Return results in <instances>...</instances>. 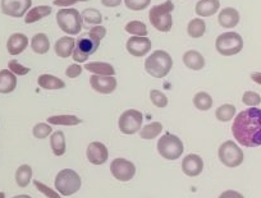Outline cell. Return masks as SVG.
Returning <instances> with one entry per match:
<instances>
[{
    "label": "cell",
    "instance_id": "obj_7",
    "mask_svg": "<svg viewBox=\"0 0 261 198\" xmlns=\"http://www.w3.org/2000/svg\"><path fill=\"white\" fill-rule=\"evenodd\" d=\"M215 49L223 56H232L243 49V39L237 32H224L215 41Z\"/></svg>",
    "mask_w": 261,
    "mask_h": 198
},
{
    "label": "cell",
    "instance_id": "obj_46",
    "mask_svg": "<svg viewBox=\"0 0 261 198\" xmlns=\"http://www.w3.org/2000/svg\"><path fill=\"white\" fill-rule=\"evenodd\" d=\"M251 79H252L255 83L260 84L261 86V72H255V73L251 74Z\"/></svg>",
    "mask_w": 261,
    "mask_h": 198
},
{
    "label": "cell",
    "instance_id": "obj_10",
    "mask_svg": "<svg viewBox=\"0 0 261 198\" xmlns=\"http://www.w3.org/2000/svg\"><path fill=\"white\" fill-rule=\"evenodd\" d=\"M142 122H144V115L141 111L135 109L125 110L119 118V129L124 134H135L141 129Z\"/></svg>",
    "mask_w": 261,
    "mask_h": 198
},
{
    "label": "cell",
    "instance_id": "obj_14",
    "mask_svg": "<svg viewBox=\"0 0 261 198\" xmlns=\"http://www.w3.org/2000/svg\"><path fill=\"white\" fill-rule=\"evenodd\" d=\"M90 84L99 94L109 95L117 89V79L114 78V76H97V74H94L90 78Z\"/></svg>",
    "mask_w": 261,
    "mask_h": 198
},
{
    "label": "cell",
    "instance_id": "obj_3",
    "mask_svg": "<svg viewBox=\"0 0 261 198\" xmlns=\"http://www.w3.org/2000/svg\"><path fill=\"white\" fill-rule=\"evenodd\" d=\"M173 11H174V4L172 3V0H167L163 4L152 7L149 12L151 26L160 32H169L173 26Z\"/></svg>",
    "mask_w": 261,
    "mask_h": 198
},
{
    "label": "cell",
    "instance_id": "obj_40",
    "mask_svg": "<svg viewBox=\"0 0 261 198\" xmlns=\"http://www.w3.org/2000/svg\"><path fill=\"white\" fill-rule=\"evenodd\" d=\"M8 68L9 71H11L12 73L16 74V76H26V74H29L30 71H31L29 67H24V65H22L21 63H18L17 60H11V62L8 63Z\"/></svg>",
    "mask_w": 261,
    "mask_h": 198
},
{
    "label": "cell",
    "instance_id": "obj_38",
    "mask_svg": "<svg viewBox=\"0 0 261 198\" xmlns=\"http://www.w3.org/2000/svg\"><path fill=\"white\" fill-rule=\"evenodd\" d=\"M242 102L250 107H256L261 104V96L253 91H246L242 96Z\"/></svg>",
    "mask_w": 261,
    "mask_h": 198
},
{
    "label": "cell",
    "instance_id": "obj_23",
    "mask_svg": "<svg viewBox=\"0 0 261 198\" xmlns=\"http://www.w3.org/2000/svg\"><path fill=\"white\" fill-rule=\"evenodd\" d=\"M85 69L91 73L97 74V76H114L115 69L113 65L109 63H102V62H94V63H87L85 64Z\"/></svg>",
    "mask_w": 261,
    "mask_h": 198
},
{
    "label": "cell",
    "instance_id": "obj_27",
    "mask_svg": "<svg viewBox=\"0 0 261 198\" xmlns=\"http://www.w3.org/2000/svg\"><path fill=\"white\" fill-rule=\"evenodd\" d=\"M53 12V9L50 8L49 6H39L32 8L31 11H29V13L26 14V18H24V22L27 24L35 23V22L40 21V19L45 18V17L50 16Z\"/></svg>",
    "mask_w": 261,
    "mask_h": 198
},
{
    "label": "cell",
    "instance_id": "obj_28",
    "mask_svg": "<svg viewBox=\"0 0 261 198\" xmlns=\"http://www.w3.org/2000/svg\"><path fill=\"white\" fill-rule=\"evenodd\" d=\"M205 32H206V23H205L204 19L193 18L192 21H190L187 26L188 36L192 37V39H200V37L204 36Z\"/></svg>",
    "mask_w": 261,
    "mask_h": 198
},
{
    "label": "cell",
    "instance_id": "obj_21",
    "mask_svg": "<svg viewBox=\"0 0 261 198\" xmlns=\"http://www.w3.org/2000/svg\"><path fill=\"white\" fill-rule=\"evenodd\" d=\"M218 22L224 29H233L240 23V13L234 8H224L218 16Z\"/></svg>",
    "mask_w": 261,
    "mask_h": 198
},
{
    "label": "cell",
    "instance_id": "obj_2",
    "mask_svg": "<svg viewBox=\"0 0 261 198\" xmlns=\"http://www.w3.org/2000/svg\"><path fill=\"white\" fill-rule=\"evenodd\" d=\"M107 35V29L104 26H95L89 32H85L77 39L76 46L73 50V60L77 63H85L89 56L96 52L99 49L100 41Z\"/></svg>",
    "mask_w": 261,
    "mask_h": 198
},
{
    "label": "cell",
    "instance_id": "obj_47",
    "mask_svg": "<svg viewBox=\"0 0 261 198\" xmlns=\"http://www.w3.org/2000/svg\"><path fill=\"white\" fill-rule=\"evenodd\" d=\"M13 198H32L31 195H27V194H19V195H16V197Z\"/></svg>",
    "mask_w": 261,
    "mask_h": 198
},
{
    "label": "cell",
    "instance_id": "obj_25",
    "mask_svg": "<svg viewBox=\"0 0 261 198\" xmlns=\"http://www.w3.org/2000/svg\"><path fill=\"white\" fill-rule=\"evenodd\" d=\"M50 146H51L53 152L55 156H63L67 150V144H65V137L63 132L58 130L50 136Z\"/></svg>",
    "mask_w": 261,
    "mask_h": 198
},
{
    "label": "cell",
    "instance_id": "obj_18",
    "mask_svg": "<svg viewBox=\"0 0 261 198\" xmlns=\"http://www.w3.org/2000/svg\"><path fill=\"white\" fill-rule=\"evenodd\" d=\"M183 63L188 69L192 71H201L205 67V58L196 50H188L183 55Z\"/></svg>",
    "mask_w": 261,
    "mask_h": 198
},
{
    "label": "cell",
    "instance_id": "obj_4",
    "mask_svg": "<svg viewBox=\"0 0 261 198\" xmlns=\"http://www.w3.org/2000/svg\"><path fill=\"white\" fill-rule=\"evenodd\" d=\"M173 67V59L164 50H156L145 60V69L155 78H164Z\"/></svg>",
    "mask_w": 261,
    "mask_h": 198
},
{
    "label": "cell",
    "instance_id": "obj_36",
    "mask_svg": "<svg viewBox=\"0 0 261 198\" xmlns=\"http://www.w3.org/2000/svg\"><path fill=\"white\" fill-rule=\"evenodd\" d=\"M53 129L50 127V124H46V123H39L34 127L32 129V133H34V137L37 139H44L46 137H49V134H51Z\"/></svg>",
    "mask_w": 261,
    "mask_h": 198
},
{
    "label": "cell",
    "instance_id": "obj_11",
    "mask_svg": "<svg viewBox=\"0 0 261 198\" xmlns=\"http://www.w3.org/2000/svg\"><path fill=\"white\" fill-rule=\"evenodd\" d=\"M110 172L115 179L120 180V182H129L136 174V166L128 160L118 157V159L113 160L110 164Z\"/></svg>",
    "mask_w": 261,
    "mask_h": 198
},
{
    "label": "cell",
    "instance_id": "obj_12",
    "mask_svg": "<svg viewBox=\"0 0 261 198\" xmlns=\"http://www.w3.org/2000/svg\"><path fill=\"white\" fill-rule=\"evenodd\" d=\"M32 6V0H2L0 7L3 14L13 18H21L29 12Z\"/></svg>",
    "mask_w": 261,
    "mask_h": 198
},
{
    "label": "cell",
    "instance_id": "obj_19",
    "mask_svg": "<svg viewBox=\"0 0 261 198\" xmlns=\"http://www.w3.org/2000/svg\"><path fill=\"white\" fill-rule=\"evenodd\" d=\"M74 46H76V40L72 39L69 36L60 37L57 42H55V54L59 58H69L73 54Z\"/></svg>",
    "mask_w": 261,
    "mask_h": 198
},
{
    "label": "cell",
    "instance_id": "obj_17",
    "mask_svg": "<svg viewBox=\"0 0 261 198\" xmlns=\"http://www.w3.org/2000/svg\"><path fill=\"white\" fill-rule=\"evenodd\" d=\"M29 46V37L23 34H17L11 35L7 42V49L11 55H19L24 51Z\"/></svg>",
    "mask_w": 261,
    "mask_h": 198
},
{
    "label": "cell",
    "instance_id": "obj_42",
    "mask_svg": "<svg viewBox=\"0 0 261 198\" xmlns=\"http://www.w3.org/2000/svg\"><path fill=\"white\" fill-rule=\"evenodd\" d=\"M82 73V67L80 64H72L69 65L67 71H65V76L69 77V78H77L79 76H81Z\"/></svg>",
    "mask_w": 261,
    "mask_h": 198
},
{
    "label": "cell",
    "instance_id": "obj_41",
    "mask_svg": "<svg viewBox=\"0 0 261 198\" xmlns=\"http://www.w3.org/2000/svg\"><path fill=\"white\" fill-rule=\"evenodd\" d=\"M34 184H35V187L39 189V192H41L42 194L46 195L47 198H62V197H60L59 193L55 192V190H53L51 188H49L47 185H45L42 182H39V180H34Z\"/></svg>",
    "mask_w": 261,
    "mask_h": 198
},
{
    "label": "cell",
    "instance_id": "obj_5",
    "mask_svg": "<svg viewBox=\"0 0 261 198\" xmlns=\"http://www.w3.org/2000/svg\"><path fill=\"white\" fill-rule=\"evenodd\" d=\"M55 189L60 195H73L81 188V177L72 169H63L55 177Z\"/></svg>",
    "mask_w": 261,
    "mask_h": 198
},
{
    "label": "cell",
    "instance_id": "obj_37",
    "mask_svg": "<svg viewBox=\"0 0 261 198\" xmlns=\"http://www.w3.org/2000/svg\"><path fill=\"white\" fill-rule=\"evenodd\" d=\"M150 100H151V102L156 107H165L168 105V97L159 90H151Z\"/></svg>",
    "mask_w": 261,
    "mask_h": 198
},
{
    "label": "cell",
    "instance_id": "obj_6",
    "mask_svg": "<svg viewBox=\"0 0 261 198\" xmlns=\"http://www.w3.org/2000/svg\"><path fill=\"white\" fill-rule=\"evenodd\" d=\"M57 23L63 32L68 35H79L82 29V17L74 8L59 9L57 13Z\"/></svg>",
    "mask_w": 261,
    "mask_h": 198
},
{
    "label": "cell",
    "instance_id": "obj_29",
    "mask_svg": "<svg viewBox=\"0 0 261 198\" xmlns=\"http://www.w3.org/2000/svg\"><path fill=\"white\" fill-rule=\"evenodd\" d=\"M47 124L51 125H67V127H72V125L81 124L82 120L76 115H54V117L47 118Z\"/></svg>",
    "mask_w": 261,
    "mask_h": 198
},
{
    "label": "cell",
    "instance_id": "obj_13",
    "mask_svg": "<svg viewBox=\"0 0 261 198\" xmlns=\"http://www.w3.org/2000/svg\"><path fill=\"white\" fill-rule=\"evenodd\" d=\"M127 51L129 52L132 56L141 58L145 56L147 52L151 50V41L147 37H140V36H134L128 39L127 45Z\"/></svg>",
    "mask_w": 261,
    "mask_h": 198
},
{
    "label": "cell",
    "instance_id": "obj_16",
    "mask_svg": "<svg viewBox=\"0 0 261 198\" xmlns=\"http://www.w3.org/2000/svg\"><path fill=\"white\" fill-rule=\"evenodd\" d=\"M204 169V161L199 155L190 154L183 159L182 170L188 177H197Z\"/></svg>",
    "mask_w": 261,
    "mask_h": 198
},
{
    "label": "cell",
    "instance_id": "obj_39",
    "mask_svg": "<svg viewBox=\"0 0 261 198\" xmlns=\"http://www.w3.org/2000/svg\"><path fill=\"white\" fill-rule=\"evenodd\" d=\"M125 7L130 11H144L150 6L151 0H124Z\"/></svg>",
    "mask_w": 261,
    "mask_h": 198
},
{
    "label": "cell",
    "instance_id": "obj_1",
    "mask_svg": "<svg viewBox=\"0 0 261 198\" xmlns=\"http://www.w3.org/2000/svg\"><path fill=\"white\" fill-rule=\"evenodd\" d=\"M232 133L242 146H261V109L248 107L241 111L233 120Z\"/></svg>",
    "mask_w": 261,
    "mask_h": 198
},
{
    "label": "cell",
    "instance_id": "obj_22",
    "mask_svg": "<svg viewBox=\"0 0 261 198\" xmlns=\"http://www.w3.org/2000/svg\"><path fill=\"white\" fill-rule=\"evenodd\" d=\"M17 87V77L9 69L0 71V94H11Z\"/></svg>",
    "mask_w": 261,
    "mask_h": 198
},
{
    "label": "cell",
    "instance_id": "obj_15",
    "mask_svg": "<svg viewBox=\"0 0 261 198\" xmlns=\"http://www.w3.org/2000/svg\"><path fill=\"white\" fill-rule=\"evenodd\" d=\"M87 159L94 165H102L108 161L109 152H108L107 146L101 142H91L87 146Z\"/></svg>",
    "mask_w": 261,
    "mask_h": 198
},
{
    "label": "cell",
    "instance_id": "obj_30",
    "mask_svg": "<svg viewBox=\"0 0 261 198\" xmlns=\"http://www.w3.org/2000/svg\"><path fill=\"white\" fill-rule=\"evenodd\" d=\"M32 179V167L30 165H21L16 172V182L18 187L26 188Z\"/></svg>",
    "mask_w": 261,
    "mask_h": 198
},
{
    "label": "cell",
    "instance_id": "obj_32",
    "mask_svg": "<svg viewBox=\"0 0 261 198\" xmlns=\"http://www.w3.org/2000/svg\"><path fill=\"white\" fill-rule=\"evenodd\" d=\"M193 105L196 109L201 110V111H207L213 106V99L207 92H197L193 97Z\"/></svg>",
    "mask_w": 261,
    "mask_h": 198
},
{
    "label": "cell",
    "instance_id": "obj_33",
    "mask_svg": "<svg viewBox=\"0 0 261 198\" xmlns=\"http://www.w3.org/2000/svg\"><path fill=\"white\" fill-rule=\"evenodd\" d=\"M125 31L128 34L134 35V36H140V37H146L149 31H147V27L144 22L140 21H130L125 24Z\"/></svg>",
    "mask_w": 261,
    "mask_h": 198
},
{
    "label": "cell",
    "instance_id": "obj_24",
    "mask_svg": "<svg viewBox=\"0 0 261 198\" xmlns=\"http://www.w3.org/2000/svg\"><path fill=\"white\" fill-rule=\"evenodd\" d=\"M37 83L44 90H62L65 87V83L62 79L51 74H41L37 78Z\"/></svg>",
    "mask_w": 261,
    "mask_h": 198
},
{
    "label": "cell",
    "instance_id": "obj_34",
    "mask_svg": "<svg viewBox=\"0 0 261 198\" xmlns=\"http://www.w3.org/2000/svg\"><path fill=\"white\" fill-rule=\"evenodd\" d=\"M236 115V106L230 104H224L219 106L215 111V117L220 122H229Z\"/></svg>",
    "mask_w": 261,
    "mask_h": 198
},
{
    "label": "cell",
    "instance_id": "obj_8",
    "mask_svg": "<svg viewBox=\"0 0 261 198\" xmlns=\"http://www.w3.org/2000/svg\"><path fill=\"white\" fill-rule=\"evenodd\" d=\"M183 150H185L183 142L180 141L179 137L174 136V134L165 133L158 141V152L165 160L173 161V160L179 159L183 154Z\"/></svg>",
    "mask_w": 261,
    "mask_h": 198
},
{
    "label": "cell",
    "instance_id": "obj_35",
    "mask_svg": "<svg viewBox=\"0 0 261 198\" xmlns=\"http://www.w3.org/2000/svg\"><path fill=\"white\" fill-rule=\"evenodd\" d=\"M82 21L86 22L87 24H96V26H100L102 22V16L97 9H85L81 13Z\"/></svg>",
    "mask_w": 261,
    "mask_h": 198
},
{
    "label": "cell",
    "instance_id": "obj_31",
    "mask_svg": "<svg viewBox=\"0 0 261 198\" xmlns=\"http://www.w3.org/2000/svg\"><path fill=\"white\" fill-rule=\"evenodd\" d=\"M162 130H163L162 123L159 122L150 123V124L145 125V127L140 130V136H141V138L144 139H154L156 138L159 134H162Z\"/></svg>",
    "mask_w": 261,
    "mask_h": 198
},
{
    "label": "cell",
    "instance_id": "obj_43",
    "mask_svg": "<svg viewBox=\"0 0 261 198\" xmlns=\"http://www.w3.org/2000/svg\"><path fill=\"white\" fill-rule=\"evenodd\" d=\"M80 2H90V0H54L53 3H54V6L60 7V8H65V7L74 6Z\"/></svg>",
    "mask_w": 261,
    "mask_h": 198
},
{
    "label": "cell",
    "instance_id": "obj_26",
    "mask_svg": "<svg viewBox=\"0 0 261 198\" xmlns=\"http://www.w3.org/2000/svg\"><path fill=\"white\" fill-rule=\"evenodd\" d=\"M31 47L34 50V52H36V54H46L50 49L49 37L45 34H36L31 40Z\"/></svg>",
    "mask_w": 261,
    "mask_h": 198
},
{
    "label": "cell",
    "instance_id": "obj_9",
    "mask_svg": "<svg viewBox=\"0 0 261 198\" xmlns=\"http://www.w3.org/2000/svg\"><path fill=\"white\" fill-rule=\"evenodd\" d=\"M218 155L220 161L228 167L240 166L245 159L243 151L233 141H225L224 144L220 145Z\"/></svg>",
    "mask_w": 261,
    "mask_h": 198
},
{
    "label": "cell",
    "instance_id": "obj_20",
    "mask_svg": "<svg viewBox=\"0 0 261 198\" xmlns=\"http://www.w3.org/2000/svg\"><path fill=\"white\" fill-rule=\"evenodd\" d=\"M220 2L219 0H200L199 3L196 4V14L202 18L212 17L219 11Z\"/></svg>",
    "mask_w": 261,
    "mask_h": 198
},
{
    "label": "cell",
    "instance_id": "obj_48",
    "mask_svg": "<svg viewBox=\"0 0 261 198\" xmlns=\"http://www.w3.org/2000/svg\"><path fill=\"white\" fill-rule=\"evenodd\" d=\"M0 198H6V193L0 192Z\"/></svg>",
    "mask_w": 261,
    "mask_h": 198
},
{
    "label": "cell",
    "instance_id": "obj_45",
    "mask_svg": "<svg viewBox=\"0 0 261 198\" xmlns=\"http://www.w3.org/2000/svg\"><path fill=\"white\" fill-rule=\"evenodd\" d=\"M122 0H101V4L108 8H114V7L120 6Z\"/></svg>",
    "mask_w": 261,
    "mask_h": 198
},
{
    "label": "cell",
    "instance_id": "obj_44",
    "mask_svg": "<svg viewBox=\"0 0 261 198\" xmlns=\"http://www.w3.org/2000/svg\"><path fill=\"white\" fill-rule=\"evenodd\" d=\"M219 198H245L240 192L237 190H225L222 194L219 195Z\"/></svg>",
    "mask_w": 261,
    "mask_h": 198
}]
</instances>
